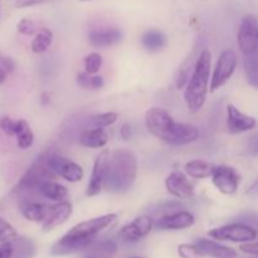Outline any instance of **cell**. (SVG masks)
Listing matches in <instances>:
<instances>
[{"label": "cell", "mask_w": 258, "mask_h": 258, "mask_svg": "<svg viewBox=\"0 0 258 258\" xmlns=\"http://www.w3.org/2000/svg\"><path fill=\"white\" fill-rule=\"evenodd\" d=\"M138 158L131 150L121 148L110 153L105 189L110 193H125L138 176Z\"/></svg>", "instance_id": "cell-1"}, {"label": "cell", "mask_w": 258, "mask_h": 258, "mask_svg": "<svg viewBox=\"0 0 258 258\" xmlns=\"http://www.w3.org/2000/svg\"><path fill=\"white\" fill-rule=\"evenodd\" d=\"M211 50L203 49L197 57L190 77L184 87V100L191 113L199 112L206 103L211 80Z\"/></svg>", "instance_id": "cell-2"}, {"label": "cell", "mask_w": 258, "mask_h": 258, "mask_svg": "<svg viewBox=\"0 0 258 258\" xmlns=\"http://www.w3.org/2000/svg\"><path fill=\"white\" fill-rule=\"evenodd\" d=\"M175 123L170 113L161 107H153L145 113V125L149 133L166 144L170 143Z\"/></svg>", "instance_id": "cell-3"}, {"label": "cell", "mask_w": 258, "mask_h": 258, "mask_svg": "<svg viewBox=\"0 0 258 258\" xmlns=\"http://www.w3.org/2000/svg\"><path fill=\"white\" fill-rule=\"evenodd\" d=\"M116 219H117V216L115 213L105 214V216H100L97 218L88 219V221L76 224L66 234L73 237V238L80 239V241L86 242L90 246L95 241L97 234L107 229Z\"/></svg>", "instance_id": "cell-4"}, {"label": "cell", "mask_w": 258, "mask_h": 258, "mask_svg": "<svg viewBox=\"0 0 258 258\" xmlns=\"http://www.w3.org/2000/svg\"><path fill=\"white\" fill-rule=\"evenodd\" d=\"M238 64L237 53L233 49H226L221 53L217 64L214 67L213 75L209 80V90L211 92H216L217 90L223 87L236 71Z\"/></svg>", "instance_id": "cell-5"}, {"label": "cell", "mask_w": 258, "mask_h": 258, "mask_svg": "<svg viewBox=\"0 0 258 258\" xmlns=\"http://www.w3.org/2000/svg\"><path fill=\"white\" fill-rule=\"evenodd\" d=\"M208 236L217 241H231L236 243L254 241L257 231L251 226L242 223H231L227 226L218 227L208 232Z\"/></svg>", "instance_id": "cell-6"}, {"label": "cell", "mask_w": 258, "mask_h": 258, "mask_svg": "<svg viewBox=\"0 0 258 258\" xmlns=\"http://www.w3.org/2000/svg\"><path fill=\"white\" fill-rule=\"evenodd\" d=\"M237 44L243 55H251L257 53L258 25L254 15L248 14L241 20L238 33H237Z\"/></svg>", "instance_id": "cell-7"}, {"label": "cell", "mask_w": 258, "mask_h": 258, "mask_svg": "<svg viewBox=\"0 0 258 258\" xmlns=\"http://www.w3.org/2000/svg\"><path fill=\"white\" fill-rule=\"evenodd\" d=\"M47 163L55 175L60 176L70 183H77L83 179V169L81 168V165L66 156L59 154L48 155Z\"/></svg>", "instance_id": "cell-8"}, {"label": "cell", "mask_w": 258, "mask_h": 258, "mask_svg": "<svg viewBox=\"0 0 258 258\" xmlns=\"http://www.w3.org/2000/svg\"><path fill=\"white\" fill-rule=\"evenodd\" d=\"M211 178L213 185L224 196H232L238 190L239 175L231 166L214 165Z\"/></svg>", "instance_id": "cell-9"}, {"label": "cell", "mask_w": 258, "mask_h": 258, "mask_svg": "<svg viewBox=\"0 0 258 258\" xmlns=\"http://www.w3.org/2000/svg\"><path fill=\"white\" fill-rule=\"evenodd\" d=\"M108 158H110V151L107 149L101 151L93 163L92 173H91L90 183H88L86 196L96 197L105 188L106 176H107V164Z\"/></svg>", "instance_id": "cell-10"}, {"label": "cell", "mask_w": 258, "mask_h": 258, "mask_svg": "<svg viewBox=\"0 0 258 258\" xmlns=\"http://www.w3.org/2000/svg\"><path fill=\"white\" fill-rule=\"evenodd\" d=\"M154 228V219L150 216H140L131 223L126 224L118 232V236L125 242H138L145 238Z\"/></svg>", "instance_id": "cell-11"}, {"label": "cell", "mask_w": 258, "mask_h": 258, "mask_svg": "<svg viewBox=\"0 0 258 258\" xmlns=\"http://www.w3.org/2000/svg\"><path fill=\"white\" fill-rule=\"evenodd\" d=\"M72 212L73 207L71 202H57L55 206L49 207L47 209V214L42 222V229L44 232H50L57 227L62 226L70 219V217L72 216Z\"/></svg>", "instance_id": "cell-12"}, {"label": "cell", "mask_w": 258, "mask_h": 258, "mask_svg": "<svg viewBox=\"0 0 258 258\" xmlns=\"http://www.w3.org/2000/svg\"><path fill=\"white\" fill-rule=\"evenodd\" d=\"M257 121L253 116L242 112L236 106L228 103L227 105V130L229 134H242L252 130L256 126Z\"/></svg>", "instance_id": "cell-13"}, {"label": "cell", "mask_w": 258, "mask_h": 258, "mask_svg": "<svg viewBox=\"0 0 258 258\" xmlns=\"http://www.w3.org/2000/svg\"><path fill=\"white\" fill-rule=\"evenodd\" d=\"M196 222L193 214L186 211L173 212L161 217L156 222H154V227L160 231H180L191 227Z\"/></svg>", "instance_id": "cell-14"}, {"label": "cell", "mask_w": 258, "mask_h": 258, "mask_svg": "<svg viewBox=\"0 0 258 258\" xmlns=\"http://www.w3.org/2000/svg\"><path fill=\"white\" fill-rule=\"evenodd\" d=\"M165 186L169 193L178 199H190L194 197V185L185 174L174 170L166 176Z\"/></svg>", "instance_id": "cell-15"}, {"label": "cell", "mask_w": 258, "mask_h": 258, "mask_svg": "<svg viewBox=\"0 0 258 258\" xmlns=\"http://www.w3.org/2000/svg\"><path fill=\"white\" fill-rule=\"evenodd\" d=\"M194 244H196L197 249H198L199 254L202 257L208 256L213 258H234L237 256L236 249L219 244L218 242L211 241V239L199 238Z\"/></svg>", "instance_id": "cell-16"}, {"label": "cell", "mask_w": 258, "mask_h": 258, "mask_svg": "<svg viewBox=\"0 0 258 258\" xmlns=\"http://www.w3.org/2000/svg\"><path fill=\"white\" fill-rule=\"evenodd\" d=\"M123 33L118 28H108V29L93 30L88 34V42L91 45L97 48L112 47L122 40Z\"/></svg>", "instance_id": "cell-17"}, {"label": "cell", "mask_w": 258, "mask_h": 258, "mask_svg": "<svg viewBox=\"0 0 258 258\" xmlns=\"http://www.w3.org/2000/svg\"><path fill=\"white\" fill-rule=\"evenodd\" d=\"M108 134L105 128L93 127L90 130H83L80 135V144L85 148L101 149L107 145Z\"/></svg>", "instance_id": "cell-18"}, {"label": "cell", "mask_w": 258, "mask_h": 258, "mask_svg": "<svg viewBox=\"0 0 258 258\" xmlns=\"http://www.w3.org/2000/svg\"><path fill=\"white\" fill-rule=\"evenodd\" d=\"M37 190L42 194L44 198L53 202L66 201L68 197V189L62 184L54 180H44L38 185Z\"/></svg>", "instance_id": "cell-19"}, {"label": "cell", "mask_w": 258, "mask_h": 258, "mask_svg": "<svg viewBox=\"0 0 258 258\" xmlns=\"http://www.w3.org/2000/svg\"><path fill=\"white\" fill-rule=\"evenodd\" d=\"M47 207L37 202L23 201L19 203V212L27 221L39 223L43 222L45 214H47Z\"/></svg>", "instance_id": "cell-20"}, {"label": "cell", "mask_w": 258, "mask_h": 258, "mask_svg": "<svg viewBox=\"0 0 258 258\" xmlns=\"http://www.w3.org/2000/svg\"><path fill=\"white\" fill-rule=\"evenodd\" d=\"M144 48L148 49L149 52H158L163 49L166 44V37L163 32L158 29H150L144 33L141 38Z\"/></svg>", "instance_id": "cell-21"}, {"label": "cell", "mask_w": 258, "mask_h": 258, "mask_svg": "<svg viewBox=\"0 0 258 258\" xmlns=\"http://www.w3.org/2000/svg\"><path fill=\"white\" fill-rule=\"evenodd\" d=\"M197 57H198V54H197V53L193 50V52H191L190 54L185 58V60L181 63L180 67L178 68V71H176L175 86L178 90H183V88L185 87L186 82H188L189 77H190L191 71H193L194 63H196Z\"/></svg>", "instance_id": "cell-22"}, {"label": "cell", "mask_w": 258, "mask_h": 258, "mask_svg": "<svg viewBox=\"0 0 258 258\" xmlns=\"http://www.w3.org/2000/svg\"><path fill=\"white\" fill-rule=\"evenodd\" d=\"M214 165L204 160H190L185 164V173L190 178L206 179L211 176Z\"/></svg>", "instance_id": "cell-23"}, {"label": "cell", "mask_w": 258, "mask_h": 258, "mask_svg": "<svg viewBox=\"0 0 258 258\" xmlns=\"http://www.w3.org/2000/svg\"><path fill=\"white\" fill-rule=\"evenodd\" d=\"M53 43V33L50 32L47 28H43L40 29L37 34L34 35L32 40V50L37 54H40V53H44L48 48L50 47V44Z\"/></svg>", "instance_id": "cell-24"}, {"label": "cell", "mask_w": 258, "mask_h": 258, "mask_svg": "<svg viewBox=\"0 0 258 258\" xmlns=\"http://www.w3.org/2000/svg\"><path fill=\"white\" fill-rule=\"evenodd\" d=\"M27 125L28 122L25 120H14L9 116L0 118V130L8 136H17Z\"/></svg>", "instance_id": "cell-25"}, {"label": "cell", "mask_w": 258, "mask_h": 258, "mask_svg": "<svg viewBox=\"0 0 258 258\" xmlns=\"http://www.w3.org/2000/svg\"><path fill=\"white\" fill-rule=\"evenodd\" d=\"M244 71H246L247 81L251 86H258V62L257 53L251 55H244Z\"/></svg>", "instance_id": "cell-26"}, {"label": "cell", "mask_w": 258, "mask_h": 258, "mask_svg": "<svg viewBox=\"0 0 258 258\" xmlns=\"http://www.w3.org/2000/svg\"><path fill=\"white\" fill-rule=\"evenodd\" d=\"M117 113L112 112V111H110V112L98 113V115H95L91 117V123H92L93 127L105 128L113 125V123L117 121Z\"/></svg>", "instance_id": "cell-27"}, {"label": "cell", "mask_w": 258, "mask_h": 258, "mask_svg": "<svg viewBox=\"0 0 258 258\" xmlns=\"http://www.w3.org/2000/svg\"><path fill=\"white\" fill-rule=\"evenodd\" d=\"M17 239L18 233L14 227L5 219L0 218V243H13Z\"/></svg>", "instance_id": "cell-28"}, {"label": "cell", "mask_w": 258, "mask_h": 258, "mask_svg": "<svg viewBox=\"0 0 258 258\" xmlns=\"http://www.w3.org/2000/svg\"><path fill=\"white\" fill-rule=\"evenodd\" d=\"M101 66H102V57L100 53L92 52L85 57V72L87 75H96L101 70Z\"/></svg>", "instance_id": "cell-29"}, {"label": "cell", "mask_w": 258, "mask_h": 258, "mask_svg": "<svg viewBox=\"0 0 258 258\" xmlns=\"http://www.w3.org/2000/svg\"><path fill=\"white\" fill-rule=\"evenodd\" d=\"M33 143H34V134L30 130L29 123H28L17 135V144L20 149L27 150V149H29L33 145Z\"/></svg>", "instance_id": "cell-30"}, {"label": "cell", "mask_w": 258, "mask_h": 258, "mask_svg": "<svg viewBox=\"0 0 258 258\" xmlns=\"http://www.w3.org/2000/svg\"><path fill=\"white\" fill-rule=\"evenodd\" d=\"M15 68V62L13 58L8 55L0 54V85L7 81V77L9 73H12Z\"/></svg>", "instance_id": "cell-31"}, {"label": "cell", "mask_w": 258, "mask_h": 258, "mask_svg": "<svg viewBox=\"0 0 258 258\" xmlns=\"http://www.w3.org/2000/svg\"><path fill=\"white\" fill-rule=\"evenodd\" d=\"M178 253L181 258H201L196 244L181 243L178 246Z\"/></svg>", "instance_id": "cell-32"}, {"label": "cell", "mask_w": 258, "mask_h": 258, "mask_svg": "<svg viewBox=\"0 0 258 258\" xmlns=\"http://www.w3.org/2000/svg\"><path fill=\"white\" fill-rule=\"evenodd\" d=\"M17 29L20 34L23 35H34L35 34V24L30 19H24L20 20L17 24Z\"/></svg>", "instance_id": "cell-33"}, {"label": "cell", "mask_w": 258, "mask_h": 258, "mask_svg": "<svg viewBox=\"0 0 258 258\" xmlns=\"http://www.w3.org/2000/svg\"><path fill=\"white\" fill-rule=\"evenodd\" d=\"M239 249H241L243 253L246 254H252V256H257L258 253V244L256 242V239L254 241H248V242H243V243L239 246Z\"/></svg>", "instance_id": "cell-34"}, {"label": "cell", "mask_w": 258, "mask_h": 258, "mask_svg": "<svg viewBox=\"0 0 258 258\" xmlns=\"http://www.w3.org/2000/svg\"><path fill=\"white\" fill-rule=\"evenodd\" d=\"M52 2V0H17L15 2V8L18 9H23V8H30L34 5L44 4V3Z\"/></svg>", "instance_id": "cell-35"}, {"label": "cell", "mask_w": 258, "mask_h": 258, "mask_svg": "<svg viewBox=\"0 0 258 258\" xmlns=\"http://www.w3.org/2000/svg\"><path fill=\"white\" fill-rule=\"evenodd\" d=\"M14 247L12 243H0V258H12Z\"/></svg>", "instance_id": "cell-36"}, {"label": "cell", "mask_w": 258, "mask_h": 258, "mask_svg": "<svg viewBox=\"0 0 258 258\" xmlns=\"http://www.w3.org/2000/svg\"><path fill=\"white\" fill-rule=\"evenodd\" d=\"M120 134L121 136H122L123 140H128V139H131V136H133V127H131L130 123L128 122L123 123L120 128Z\"/></svg>", "instance_id": "cell-37"}, {"label": "cell", "mask_w": 258, "mask_h": 258, "mask_svg": "<svg viewBox=\"0 0 258 258\" xmlns=\"http://www.w3.org/2000/svg\"><path fill=\"white\" fill-rule=\"evenodd\" d=\"M90 87L98 90V88L103 87V78L101 76H92L90 77Z\"/></svg>", "instance_id": "cell-38"}, {"label": "cell", "mask_w": 258, "mask_h": 258, "mask_svg": "<svg viewBox=\"0 0 258 258\" xmlns=\"http://www.w3.org/2000/svg\"><path fill=\"white\" fill-rule=\"evenodd\" d=\"M77 81H78V85H80L81 87L83 88L90 87V75H87L86 72L80 73V75H78Z\"/></svg>", "instance_id": "cell-39"}, {"label": "cell", "mask_w": 258, "mask_h": 258, "mask_svg": "<svg viewBox=\"0 0 258 258\" xmlns=\"http://www.w3.org/2000/svg\"><path fill=\"white\" fill-rule=\"evenodd\" d=\"M80 2H92V0H80Z\"/></svg>", "instance_id": "cell-40"}, {"label": "cell", "mask_w": 258, "mask_h": 258, "mask_svg": "<svg viewBox=\"0 0 258 258\" xmlns=\"http://www.w3.org/2000/svg\"><path fill=\"white\" fill-rule=\"evenodd\" d=\"M130 258H143V257H130Z\"/></svg>", "instance_id": "cell-41"}, {"label": "cell", "mask_w": 258, "mask_h": 258, "mask_svg": "<svg viewBox=\"0 0 258 258\" xmlns=\"http://www.w3.org/2000/svg\"><path fill=\"white\" fill-rule=\"evenodd\" d=\"M86 258H96V257H86Z\"/></svg>", "instance_id": "cell-42"}]
</instances>
